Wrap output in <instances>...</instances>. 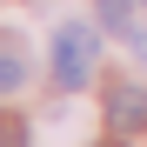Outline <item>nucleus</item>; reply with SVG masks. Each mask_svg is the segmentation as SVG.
<instances>
[{"label":"nucleus","instance_id":"obj_2","mask_svg":"<svg viewBox=\"0 0 147 147\" xmlns=\"http://www.w3.org/2000/svg\"><path fill=\"white\" fill-rule=\"evenodd\" d=\"M107 127H114V134H147V87L120 80V87L107 94Z\"/></svg>","mask_w":147,"mask_h":147},{"label":"nucleus","instance_id":"obj_3","mask_svg":"<svg viewBox=\"0 0 147 147\" xmlns=\"http://www.w3.org/2000/svg\"><path fill=\"white\" fill-rule=\"evenodd\" d=\"M20 80H27L20 54H0V94H20Z\"/></svg>","mask_w":147,"mask_h":147},{"label":"nucleus","instance_id":"obj_1","mask_svg":"<svg viewBox=\"0 0 147 147\" xmlns=\"http://www.w3.org/2000/svg\"><path fill=\"white\" fill-rule=\"evenodd\" d=\"M94 54H100V34L87 27V20H67V27L54 34V80L74 94L94 80Z\"/></svg>","mask_w":147,"mask_h":147},{"label":"nucleus","instance_id":"obj_4","mask_svg":"<svg viewBox=\"0 0 147 147\" xmlns=\"http://www.w3.org/2000/svg\"><path fill=\"white\" fill-rule=\"evenodd\" d=\"M94 147H120V140H94Z\"/></svg>","mask_w":147,"mask_h":147}]
</instances>
